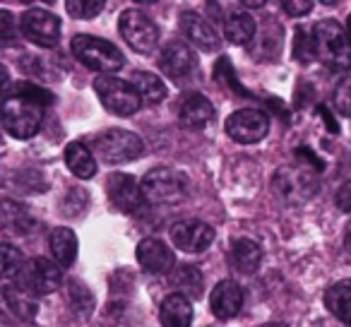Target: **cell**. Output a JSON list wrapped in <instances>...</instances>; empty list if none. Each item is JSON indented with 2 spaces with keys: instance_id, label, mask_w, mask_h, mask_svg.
I'll use <instances>...</instances> for the list:
<instances>
[{
  "instance_id": "6da1fadb",
  "label": "cell",
  "mask_w": 351,
  "mask_h": 327,
  "mask_svg": "<svg viewBox=\"0 0 351 327\" xmlns=\"http://www.w3.org/2000/svg\"><path fill=\"white\" fill-rule=\"evenodd\" d=\"M313 41H315V53L327 68L346 70L351 68V39L346 29L335 20H322L313 27Z\"/></svg>"
},
{
  "instance_id": "7a4b0ae2",
  "label": "cell",
  "mask_w": 351,
  "mask_h": 327,
  "mask_svg": "<svg viewBox=\"0 0 351 327\" xmlns=\"http://www.w3.org/2000/svg\"><path fill=\"white\" fill-rule=\"evenodd\" d=\"M142 193L152 205H178L191 193V181L183 171L159 167L142 178Z\"/></svg>"
},
{
  "instance_id": "3957f363",
  "label": "cell",
  "mask_w": 351,
  "mask_h": 327,
  "mask_svg": "<svg viewBox=\"0 0 351 327\" xmlns=\"http://www.w3.org/2000/svg\"><path fill=\"white\" fill-rule=\"evenodd\" d=\"M70 49H73L75 58L82 65H87L89 70H94V73L111 75V73H118V70L125 65V58H123V53L116 49V44L97 39V36L77 34L73 39V44H70Z\"/></svg>"
},
{
  "instance_id": "277c9868",
  "label": "cell",
  "mask_w": 351,
  "mask_h": 327,
  "mask_svg": "<svg viewBox=\"0 0 351 327\" xmlns=\"http://www.w3.org/2000/svg\"><path fill=\"white\" fill-rule=\"evenodd\" d=\"M317 169L311 167H289L279 169L272 176V188L277 191V195L289 205H303L308 202L320 188L317 181Z\"/></svg>"
},
{
  "instance_id": "5b68a950",
  "label": "cell",
  "mask_w": 351,
  "mask_h": 327,
  "mask_svg": "<svg viewBox=\"0 0 351 327\" xmlns=\"http://www.w3.org/2000/svg\"><path fill=\"white\" fill-rule=\"evenodd\" d=\"M94 152L101 161L116 167V164H128L145 154V142L128 130H108L94 137Z\"/></svg>"
},
{
  "instance_id": "8992f818",
  "label": "cell",
  "mask_w": 351,
  "mask_h": 327,
  "mask_svg": "<svg viewBox=\"0 0 351 327\" xmlns=\"http://www.w3.org/2000/svg\"><path fill=\"white\" fill-rule=\"evenodd\" d=\"M0 116H3V128H5V132H10L17 140H29V137H34L36 132H39L44 113H41V106H36V104L10 97L3 101Z\"/></svg>"
},
{
  "instance_id": "52a82bcc",
  "label": "cell",
  "mask_w": 351,
  "mask_h": 327,
  "mask_svg": "<svg viewBox=\"0 0 351 327\" xmlns=\"http://www.w3.org/2000/svg\"><path fill=\"white\" fill-rule=\"evenodd\" d=\"M94 89H97L104 106L111 113H116V116H132L142 104L140 92L132 87V82L113 77V75H101V77H97Z\"/></svg>"
},
{
  "instance_id": "ba28073f",
  "label": "cell",
  "mask_w": 351,
  "mask_h": 327,
  "mask_svg": "<svg viewBox=\"0 0 351 327\" xmlns=\"http://www.w3.org/2000/svg\"><path fill=\"white\" fill-rule=\"evenodd\" d=\"M121 34L128 41L130 49H135L137 53H152L156 49V41H159V27L154 25L149 15L140 10H125L121 15Z\"/></svg>"
},
{
  "instance_id": "9c48e42d",
  "label": "cell",
  "mask_w": 351,
  "mask_h": 327,
  "mask_svg": "<svg viewBox=\"0 0 351 327\" xmlns=\"http://www.w3.org/2000/svg\"><path fill=\"white\" fill-rule=\"evenodd\" d=\"M22 34L32 41V44L41 46V49H53L60 41V20L49 10H27L20 20Z\"/></svg>"
},
{
  "instance_id": "30bf717a",
  "label": "cell",
  "mask_w": 351,
  "mask_h": 327,
  "mask_svg": "<svg viewBox=\"0 0 351 327\" xmlns=\"http://www.w3.org/2000/svg\"><path fill=\"white\" fill-rule=\"evenodd\" d=\"M269 132V118L258 108H243L231 113L226 121V135L241 145H255Z\"/></svg>"
},
{
  "instance_id": "8fae6325",
  "label": "cell",
  "mask_w": 351,
  "mask_h": 327,
  "mask_svg": "<svg viewBox=\"0 0 351 327\" xmlns=\"http://www.w3.org/2000/svg\"><path fill=\"white\" fill-rule=\"evenodd\" d=\"M159 68L164 70V75H169L176 84H183L193 77V73L197 70V58L193 53V49L183 41H171L164 46L159 58Z\"/></svg>"
},
{
  "instance_id": "7c38bea8",
  "label": "cell",
  "mask_w": 351,
  "mask_h": 327,
  "mask_svg": "<svg viewBox=\"0 0 351 327\" xmlns=\"http://www.w3.org/2000/svg\"><path fill=\"white\" fill-rule=\"evenodd\" d=\"M20 282H22V289H27V291H32V293H51L60 287L63 274H60L58 265L51 263V260L32 258L29 263L22 267Z\"/></svg>"
},
{
  "instance_id": "4fadbf2b",
  "label": "cell",
  "mask_w": 351,
  "mask_h": 327,
  "mask_svg": "<svg viewBox=\"0 0 351 327\" xmlns=\"http://www.w3.org/2000/svg\"><path fill=\"white\" fill-rule=\"evenodd\" d=\"M169 236L176 248L186 253H202L215 241V229L200 219H181L169 229Z\"/></svg>"
},
{
  "instance_id": "5bb4252c",
  "label": "cell",
  "mask_w": 351,
  "mask_h": 327,
  "mask_svg": "<svg viewBox=\"0 0 351 327\" xmlns=\"http://www.w3.org/2000/svg\"><path fill=\"white\" fill-rule=\"evenodd\" d=\"M106 193H108V200L121 212H125V215H137V212L145 210L147 197L142 193V186L132 176H125V173L108 176Z\"/></svg>"
},
{
  "instance_id": "9a60e30c",
  "label": "cell",
  "mask_w": 351,
  "mask_h": 327,
  "mask_svg": "<svg viewBox=\"0 0 351 327\" xmlns=\"http://www.w3.org/2000/svg\"><path fill=\"white\" fill-rule=\"evenodd\" d=\"M137 263L147 269L149 274H166L173 269L176 255L166 243L159 239H145L137 245Z\"/></svg>"
},
{
  "instance_id": "2e32d148",
  "label": "cell",
  "mask_w": 351,
  "mask_h": 327,
  "mask_svg": "<svg viewBox=\"0 0 351 327\" xmlns=\"http://www.w3.org/2000/svg\"><path fill=\"white\" fill-rule=\"evenodd\" d=\"M181 32L188 36V41L197 46L202 51H219L221 49V39L217 36L215 27L205 20L197 12H183L181 15Z\"/></svg>"
},
{
  "instance_id": "e0dca14e",
  "label": "cell",
  "mask_w": 351,
  "mask_h": 327,
  "mask_svg": "<svg viewBox=\"0 0 351 327\" xmlns=\"http://www.w3.org/2000/svg\"><path fill=\"white\" fill-rule=\"evenodd\" d=\"M241 306H243V291L236 282L224 279L215 287L210 298V308L215 313V317L219 320H231L234 315H239Z\"/></svg>"
},
{
  "instance_id": "ac0fdd59",
  "label": "cell",
  "mask_w": 351,
  "mask_h": 327,
  "mask_svg": "<svg viewBox=\"0 0 351 327\" xmlns=\"http://www.w3.org/2000/svg\"><path fill=\"white\" fill-rule=\"evenodd\" d=\"M178 118L191 130H202L215 121V106L202 94H188L178 106Z\"/></svg>"
},
{
  "instance_id": "d6986e66",
  "label": "cell",
  "mask_w": 351,
  "mask_h": 327,
  "mask_svg": "<svg viewBox=\"0 0 351 327\" xmlns=\"http://www.w3.org/2000/svg\"><path fill=\"white\" fill-rule=\"evenodd\" d=\"M159 320L164 327H191V322H193L191 298L176 291L169 293V296L161 301Z\"/></svg>"
},
{
  "instance_id": "ffe728a7",
  "label": "cell",
  "mask_w": 351,
  "mask_h": 327,
  "mask_svg": "<svg viewBox=\"0 0 351 327\" xmlns=\"http://www.w3.org/2000/svg\"><path fill=\"white\" fill-rule=\"evenodd\" d=\"M3 301H5V308L17 317V320L32 322L36 317V311H39L34 293L27 291V289H22V287H5L3 289Z\"/></svg>"
},
{
  "instance_id": "44dd1931",
  "label": "cell",
  "mask_w": 351,
  "mask_h": 327,
  "mask_svg": "<svg viewBox=\"0 0 351 327\" xmlns=\"http://www.w3.org/2000/svg\"><path fill=\"white\" fill-rule=\"evenodd\" d=\"M229 260L239 272L243 274H253L258 272L260 267V260H263V250L255 241L250 239H239L231 243V250H229Z\"/></svg>"
},
{
  "instance_id": "7402d4cb",
  "label": "cell",
  "mask_w": 351,
  "mask_h": 327,
  "mask_svg": "<svg viewBox=\"0 0 351 327\" xmlns=\"http://www.w3.org/2000/svg\"><path fill=\"white\" fill-rule=\"evenodd\" d=\"M49 248L60 267H70L77 258V236L73 229H53L49 236Z\"/></svg>"
},
{
  "instance_id": "603a6c76",
  "label": "cell",
  "mask_w": 351,
  "mask_h": 327,
  "mask_svg": "<svg viewBox=\"0 0 351 327\" xmlns=\"http://www.w3.org/2000/svg\"><path fill=\"white\" fill-rule=\"evenodd\" d=\"M325 306L335 317H339L344 325H351V279L337 282L335 287L327 289Z\"/></svg>"
},
{
  "instance_id": "cb8c5ba5",
  "label": "cell",
  "mask_w": 351,
  "mask_h": 327,
  "mask_svg": "<svg viewBox=\"0 0 351 327\" xmlns=\"http://www.w3.org/2000/svg\"><path fill=\"white\" fill-rule=\"evenodd\" d=\"M65 164L77 178H92L97 173V159L82 142H70L65 147Z\"/></svg>"
},
{
  "instance_id": "d4e9b609",
  "label": "cell",
  "mask_w": 351,
  "mask_h": 327,
  "mask_svg": "<svg viewBox=\"0 0 351 327\" xmlns=\"http://www.w3.org/2000/svg\"><path fill=\"white\" fill-rule=\"evenodd\" d=\"M224 36L234 46L248 44L255 36V20L248 12H231L224 20Z\"/></svg>"
},
{
  "instance_id": "484cf974",
  "label": "cell",
  "mask_w": 351,
  "mask_h": 327,
  "mask_svg": "<svg viewBox=\"0 0 351 327\" xmlns=\"http://www.w3.org/2000/svg\"><path fill=\"white\" fill-rule=\"evenodd\" d=\"M3 226H5L10 234L27 236V234L34 231L36 221L32 219V215L25 210V207H20L12 200H5L3 202Z\"/></svg>"
},
{
  "instance_id": "4316f807",
  "label": "cell",
  "mask_w": 351,
  "mask_h": 327,
  "mask_svg": "<svg viewBox=\"0 0 351 327\" xmlns=\"http://www.w3.org/2000/svg\"><path fill=\"white\" fill-rule=\"evenodd\" d=\"M171 284L178 289L176 293L197 298L202 293V272L195 267V265H183V267L173 269V274H171Z\"/></svg>"
},
{
  "instance_id": "83f0119b",
  "label": "cell",
  "mask_w": 351,
  "mask_h": 327,
  "mask_svg": "<svg viewBox=\"0 0 351 327\" xmlns=\"http://www.w3.org/2000/svg\"><path fill=\"white\" fill-rule=\"evenodd\" d=\"M132 87L140 92V97L149 104H159L166 99V84L161 82V77L152 73H145V70H137L132 73Z\"/></svg>"
},
{
  "instance_id": "f1b7e54d",
  "label": "cell",
  "mask_w": 351,
  "mask_h": 327,
  "mask_svg": "<svg viewBox=\"0 0 351 327\" xmlns=\"http://www.w3.org/2000/svg\"><path fill=\"white\" fill-rule=\"evenodd\" d=\"M15 97L17 99H25L29 104H36V106H51L56 101V97L49 92V89L39 87V84H32V82H20L15 87Z\"/></svg>"
},
{
  "instance_id": "f546056e",
  "label": "cell",
  "mask_w": 351,
  "mask_h": 327,
  "mask_svg": "<svg viewBox=\"0 0 351 327\" xmlns=\"http://www.w3.org/2000/svg\"><path fill=\"white\" fill-rule=\"evenodd\" d=\"M293 56H296L301 63H311V60L317 58L313 34H308L303 27H298L296 29V39H293Z\"/></svg>"
},
{
  "instance_id": "4dcf8cb0",
  "label": "cell",
  "mask_w": 351,
  "mask_h": 327,
  "mask_svg": "<svg viewBox=\"0 0 351 327\" xmlns=\"http://www.w3.org/2000/svg\"><path fill=\"white\" fill-rule=\"evenodd\" d=\"M65 10L77 20H92L104 10V3H99V0H70V3H65Z\"/></svg>"
},
{
  "instance_id": "1f68e13d",
  "label": "cell",
  "mask_w": 351,
  "mask_h": 327,
  "mask_svg": "<svg viewBox=\"0 0 351 327\" xmlns=\"http://www.w3.org/2000/svg\"><path fill=\"white\" fill-rule=\"evenodd\" d=\"M3 277H12V274L22 272V253L10 243H3Z\"/></svg>"
},
{
  "instance_id": "d6a6232c",
  "label": "cell",
  "mask_w": 351,
  "mask_h": 327,
  "mask_svg": "<svg viewBox=\"0 0 351 327\" xmlns=\"http://www.w3.org/2000/svg\"><path fill=\"white\" fill-rule=\"evenodd\" d=\"M215 75H217V77H219V80H224L226 87H231V89H234V92H239L241 97H245V99L253 97V94H250L248 89H243V87H241V84H239V80H236L234 68H231V63H229V60H226V58H221L219 63H217Z\"/></svg>"
},
{
  "instance_id": "836d02e7",
  "label": "cell",
  "mask_w": 351,
  "mask_h": 327,
  "mask_svg": "<svg viewBox=\"0 0 351 327\" xmlns=\"http://www.w3.org/2000/svg\"><path fill=\"white\" fill-rule=\"evenodd\" d=\"M335 106L341 116H351V77H344L335 89Z\"/></svg>"
},
{
  "instance_id": "e575fe53",
  "label": "cell",
  "mask_w": 351,
  "mask_h": 327,
  "mask_svg": "<svg viewBox=\"0 0 351 327\" xmlns=\"http://www.w3.org/2000/svg\"><path fill=\"white\" fill-rule=\"evenodd\" d=\"M282 10L291 17H303L313 10L311 0H289V3H282Z\"/></svg>"
},
{
  "instance_id": "d590c367",
  "label": "cell",
  "mask_w": 351,
  "mask_h": 327,
  "mask_svg": "<svg viewBox=\"0 0 351 327\" xmlns=\"http://www.w3.org/2000/svg\"><path fill=\"white\" fill-rule=\"evenodd\" d=\"M15 36V27H12V15L8 10H0V39L12 41Z\"/></svg>"
},
{
  "instance_id": "8d00e7d4",
  "label": "cell",
  "mask_w": 351,
  "mask_h": 327,
  "mask_svg": "<svg viewBox=\"0 0 351 327\" xmlns=\"http://www.w3.org/2000/svg\"><path fill=\"white\" fill-rule=\"evenodd\" d=\"M337 207L344 212H351V181H346L344 186L337 191Z\"/></svg>"
},
{
  "instance_id": "74e56055",
  "label": "cell",
  "mask_w": 351,
  "mask_h": 327,
  "mask_svg": "<svg viewBox=\"0 0 351 327\" xmlns=\"http://www.w3.org/2000/svg\"><path fill=\"white\" fill-rule=\"evenodd\" d=\"M296 152H298V156H301V159L311 161V164L317 169V171H320V169H322V161H320V159H315V156L311 154V149H303V147H301V149H296Z\"/></svg>"
},
{
  "instance_id": "f35d334b",
  "label": "cell",
  "mask_w": 351,
  "mask_h": 327,
  "mask_svg": "<svg viewBox=\"0 0 351 327\" xmlns=\"http://www.w3.org/2000/svg\"><path fill=\"white\" fill-rule=\"evenodd\" d=\"M320 113H322V118H325V123H327V125H330V128H332V132H337V123H335V121H332L330 111H327V108H325V106H320Z\"/></svg>"
},
{
  "instance_id": "ab89813d",
  "label": "cell",
  "mask_w": 351,
  "mask_h": 327,
  "mask_svg": "<svg viewBox=\"0 0 351 327\" xmlns=\"http://www.w3.org/2000/svg\"><path fill=\"white\" fill-rule=\"evenodd\" d=\"M344 248L351 253V221L346 224V231H344Z\"/></svg>"
},
{
  "instance_id": "60d3db41",
  "label": "cell",
  "mask_w": 351,
  "mask_h": 327,
  "mask_svg": "<svg viewBox=\"0 0 351 327\" xmlns=\"http://www.w3.org/2000/svg\"><path fill=\"white\" fill-rule=\"evenodd\" d=\"M243 8H248V10H260V8H265V3H243Z\"/></svg>"
},
{
  "instance_id": "b9f144b4",
  "label": "cell",
  "mask_w": 351,
  "mask_h": 327,
  "mask_svg": "<svg viewBox=\"0 0 351 327\" xmlns=\"http://www.w3.org/2000/svg\"><path fill=\"white\" fill-rule=\"evenodd\" d=\"M346 34H349V39H351V15H349V20H346Z\"/></svg>"
},
{
  "instance_id": "7bdbcfd3",
  "label": "cell",
  "mask_w": 351,
  "mask_h": 327,
  "mask_svg": "<svg viewBox=\"0 0 351 327\" xmlns=\"http://www.w3.org/2000/svg\"><path fill=\"white\" fill-rule=\"evenodd\" d=\"M267 327H287V325H282V322H274V325H267Z\"/></svg>"
}]
</instances>
